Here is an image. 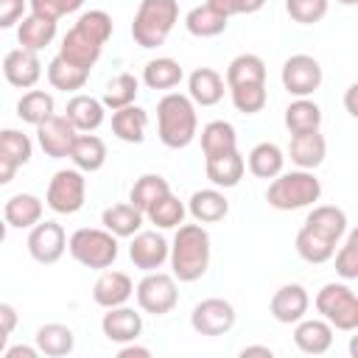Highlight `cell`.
I'll use <instances>...</instances> for the list:
<instances>
[{
    "instance_id": "1",
    "label": "cell",
    "mask_w": 358,
    "mask_h": 358,
    "mask_svg": "<svg viewBox=\"0 0 358 358\" xmlns=\"http://www.w3.org/2000/svg\"><path fill=\"white\" fill-rule=\"evenodd\" d=\"M210 255H213L210 232L199 221L176 227V235L171 243V271L179 282L201 280L210 268Z\"/></svg>"
},
{
    "instance_id": "2",
    "label": "cell",
    "mask_w": 358,
    "mask_h": 358,
    "mask_svg": "<svg viewBox=\"0 0 358 358\" xmlns=\"http://www.w3.org/2000/svg\"><path fill=\"white\" fill-rule=\"evenodd\" d=\"M157 134L168 148H187L199 134L196 103L190 95L165 92L157 103Z\"/></svg>"
},
{
    "instance_id": "3",
    "label": "cell",
    "mask_w": 358,
    "mask_h": 358,
    "mask_svg": "<svg viewBox=\"0 0 358 358\" xmlns=\"http://www.w3.org/2000/svg\"><path fill=\"white\" fill-rule=\"evenodd\" d=\"M322 196V182L316 179L313 171L296 168V171H285L280 176H274L266 187V201L274 210L291 213V210H302V207H313Z\"/></svg>"
},
{
    "instance_id": "4",
    "label": "cell",
    "mask_w": 358,
    "mask_h": 358,
    "mask_svg": "<svg viewBox=\"0 0 358 358\" xmlns=\"http://www.w3.org/2000/svg\"><path fill=\"white\" fill-rule=\"evenodd\" d=\"M176 22H179L176 0H140L134 20H131V39L145 50L159 48L165 45Z\"/></svg>"
},
{
    "instance_id": "5",
    "label": "cell",
    "mask_w": 358,
    "mask_h": 358,
    "mask_svg": "<svg viewBox=\"0 0 358 358\" xmlns=\"http://www.w3.org/2000/svg\"><path fill=\"white\" fill-rule=\"evenodd\" d=\"M67 252L76 263H81L84 268H109L117 260V235L109 232L106 227H81L70 235L67 241Z\"/></svg>"
},
{
    "instance_id": "6",
    "label": "cell",
    "mask_w": 358,
    "mask_h": 358,
    "mask_svg": "<svg viewBox=\"0 0 358 358\" xmlns=\"http://www.w3.org/2000/svg\"><path fill=\"white\" fill-rule=\"evenodd\" d=\"M316 313L327 319L336 330L355 333L358 330V294L347 282H324L316 291Z\"/></svg>"
},
{
    "instance_id": "7",
    "label": "cell",
    "mask_w": 358,
    "mask_h": 358,
    "mask_svg": "<svg viewBox=\"0 0 358 358\" xmlns=\"http://www.w3.org/2000/svg\"><path fill=\"white\" fill-rule=\"evenodd\" d=\"M87 201V179H84V171H78L76 165L73 168H62L50 176L48 182V190H45V204L59 213V215H73L84 207Z\"/></svg>"
},
{
    "instance_id": "8",
    "label": "cell",
    "mask_w": 358,
    "mask_h": 358,
    "mask_svg": "<svg viewBox=\"0 0 358 358\" xmlns=\"http://www.w3.org/2000/svg\"><path fill=\"white\" fill-rule=\"evenodd\" d=\"M134 299H137V308L143 313H151V316L171 313L179 302L176 277L165 274V271H145V277L134 288Z\"/></svg>"
},
{
    "instance_id": "9",
    "label": "cell",
    "mask_w": 358,
    "mask_h": 358,
    "mask_svg": "<svg viewBox=\"0 0 358 358\" xmlns=\"http://www.w3.org/2000/svg\"><path fill=\"white\" fill-rule=\"evenodd\" d=\"M322 64L308 56V53H294L282 62V70H280V81L285 87L288 95L294 98H310L319 87H322Z\"/></svg>"
},
{
    "instance_id": "10",
    "label": "cell",
    "mask_w": 358,
    "mask_h": 358,
    "mask_svg": "<svg viewBox=\"0 0 358 358\" xmlns=\"http://www.w3.org/2000/svg\"><path fill=\"white\" fill-rule=\"evenodd\" d=\"M235 308L229 299H221V296H207L201 302L193 305L190 310V327L199 333V336H224L235 327Z\"/></svg>"
},
{
    "instance_id": "11",
    "label": "cell",
    "mask_w": 358,
    "mask_h": 358,
    "mask_svg": "<svg viewBox=\"0 0 358 358\" xmlns=\"http://www.w3.org/2000/svg\"><path fill=\"white\" fill-rule=\"evenodd\" d=\"M67 232L59 221H39L36 227H31L28 232V255L42 263V266H53L62 260V255L67 252Z\"/></svg>"
},
{
    "instance_id": "12",
    "label": "cell",
    "mask_w": 358,
    "mask_h": 358,
    "mask_svg": "<svg viewBox=\"0 0 358 358\" xmlns=\"http://www.w3.org/2000/svg\"><path fill=\"white\" fill-rule=\"evenodd\" d=\"M78 137V129L70 123L67 115H53L45 123L36 126V143L50 159H64L70 157V148Z\"/></svg>"
},
{
    "instance_id": "13",
    "label": "cell",
    "mask_w": 358,
    "mask_h": 358,
    "mask_svg": "<svg viewBox=\"0 0 358 358\" xmlns=\"http://www.w3.org/2000/svg\"><path fill=\"white\" fill-rule=\"evenodd\" d=\"M103 39H98L95 34H90L84 25H73L64 36H62V45H59V56H64L67 62L84 67V70H92L95 62L101 59V50H103Z\"/></svg>"
},
{
    "instance_id": "14",
    "label": "cell",
    "mask_w": 358,
    "mask_h": 358,
    "mask_svg": "<svg viewBox=\"0 0 358 358\" xmlns=\"http://www.w3.org/2000/svg\"><path fill=\"white\" fill-rule=\"evenodd\" d=\"M129 257L140 271H157L171 260V243L157 229H140L129 243Z\"/></svg>"
},
{
    "instance_id": "15",
    "label": "cell",
    "mask_w": 358,
    "mask_h": 358,
    "mask_svg": "<svg viewBox=\"0 0 358 358\" xmlns=\"http://www.w3.org/2000/svg\"><path fill=\"white\" fill-rule=\"evenodd\" d=\"M34 157V143L20 129H3L0 131V185H8L17 173V168L28 165Z\"/></svg>"
},
{
    "instance_id": "16",
    "label": "cell",
    "mask_w": 358,
    "mask_h": 358,
    "mask_svg": "<svg viewBox=\"0 0 358 358\" xmlns=\"http://www.w3.org/2000/svg\"><path fill=\"white\" fill-rule=\"evenodd\" d=\"M308 308H310V296H308L305 285H299V282L280 285L268 299V313L280 324H296L299 319H305Z\"/></svg>"
},
{
    "instance_id": "17",
    "label": "cell",
    "mask_w": 358,
    "mask_h": 358,
    "mask_svg": "<svg viewBox=\"0 0 358 358\" xmlns=\"http://www.w3.org/2000/svg\"><path fill=\"white\" fill-rule=\"evenodd\" d=\"M3 76L11 87L17 90H31L36 87V81L42 78V62H39V53L36 50H28V48H14L6 53L3 59Z\"/></svg>"
},
{
    "instance_id": "18",
    "label": "cell",
    "mask_w": 358,
    "mask_h": 358,
    "mask_svg": "<svg viewBox=\"0 0 358 358\" xmlns=\"http://www.w3.org/2000/svg\"><path fill=\"white\" fill-rule=\"evenodd\" d=\"M134 282L126 271H115V268H103L101 277L95 280L92 285V302L103 310L109 308H117V305H126L131 296H134Z\"/></svg>"
},
{
    "instance_id": "19",
    "label": "cell",
    "mask_w": 358,
    "mask_h": 358,
    "mask_svg": "<svg viewBox=\"0 0 358 358\" xmlns=\"http://www.w3.org/2000/svg\"><path fill=\"white\" fill-rule=\"evenodd\" d=\"M101 330L112 344H129L137 341L143 333V313L129 308V305H117L109 308L101 319Z\"/></svg>"
},
{
    "instance_id": "20",
    "label": "cell",
    "mask_w": 358,
    "mask_h": 358,
    "mask_svg": "<svg viewBox=\"0 0 358 358\" xmlns=\"http://www.w3.org/2000/svg\"><path fill=\"white\" fill-rule=\"evenodd\" d=\"M333 324L327 319H299L294 324V344L305 355H324L333 347Z\"/></svg>"
},
{
    "instance_id": "21",
    "label": "cell",
    "mask_w": 358,
    "mask_h": 358,
    "mask_svg": "<svg viewBox=\"0 0 358 358\" xmlns=\"http://www.w3.org/2000/svg\"><path fill=\"white\" fill-rule=\"evenodd\" d=\"M288 157L296 168H305V171H316L324 157H327V140L319 129L313 131H302V134H291V143H288Z\"/></svg>"
},
{
    "instance_id": "22",
    "label": "cell",
    "mask_w": 358,
    "mask_h": 358,
    "mask_svg": "<svg viewBox=\"0 0 358 358\" xmlns=\"http://www.w3.org/2000/svg\"><path fill=\"white\" fill-rule=\"evenodd\" d=\"M42 213H45V204L34 193H14L3 204V221L11 229H31V227H36L42 221Z\"/></svg>"
},
{
    "instance_id": "23",
    "label": "cell",
    "mask_w": 358,
    "mask_h": 358,
    "mask_svg": "<svg viewBox=\"0 0 358 358\" xmlns=\"http://www.w3.org/2000/svg\"><path fill=\"white\" fill-rule=\"evenodd\" d=\"M227 78L213 70V67H196L187 76V95L193 98L196 106H215L224 98Z\"/></svg>"
},
{
    "instance_id": "24",
    "label": "cell",
    "mask_w": 358,
    "mask_h": 358,
    "mask_svg": "<svg viewBox=\"0 0 358 358\" xmlns=\"http://www.w3.org/2000/svg\"><path fill=\"white\" fill-rule=\"evenodd\" d=\"M243 171H246V159L243 154L235 148L229 154H218V157H207L204 159V173L210 179L213 187H235L241 179H243Z\"/></svg>"
},
{
    "instance_id": "25",
    "label": "cell",
    "mask_w": 358,
    "mask_h": 358,
    "mask_svg": "<svg viewBox=\"0 0 358 358\" xmlns=\"http://www.w3.org/2000/svg\"><path fill=\"white\" fill-rule=\"evenodd\" d=\"M64 115L70 117V123L78 129V131H95L103 117H106V103L92 98V95H84V92H76L67 106H64Z\"/></svg>"
},
{
    "instance_id": "26",
    "label": "cell",
    "mask_w": 358,
    "mask_h": 358,
    "mask_svg": "<svg viewBox=\"0 0 358 358\" xmlns=\"http://www.w3.org/2000/svg\"><path fill=\"white\" fill-rule=\"evenodd\" d=\"M70 162L84 173L101 171L106 165V143L92 131H78V137L70 148Z\"/></svg>"
},
{
    "instance_id": "27",
    "label": "cell",
    "mask_w": 358,
    "mask_h": 358,
    "mask_svg": "<svg viewBox=\"0 0 358 358\" xmlns=\"http://www.w3.org/2000/svg\"><path fill=\"white\" fill-rule=\"evenodd\" d=\"M187 213L193 215V221L199 224H215V221H224L227 213H229V201L227 196L221 193V187H204V190H196L187 201Z\"/></svg>"
},
{
    "instance_id": "28",
    "label": "cell",
    "mask_w": 358,
    "mask_h": 358,
    "mask_svg": "<svg viewBox=\"0 0 358 358\" xmlns=\"http://www.w3.org/2000/svg\"><path fill=\"white\" fill-rule=\"evenodd\" d=\"M145 131H148V112L137 103L131 106H123V109H115L112 112V134L123 143H143L145 140Z\"/></svg>"
},
{
    "instance_id": "29",
    "label": "cell",
    "mask_w": 358,
    "mask_h": 358,
    "mask_svg": "<svg viewBox=\"0 0 358 358\" xmlns=\"http://www.w3.org/2000/svg\"><path fill=\"white\" fill-rule=\"evenodd\" d=\"M34 344L48 358H64V355H70L76 350V333L62 322H48L42 327H36Z\"/></svg>"
},
{
    "instance_id": "30",
    "label": "cell",
    "mask_w": 358,
    "mask_h": 358,
    "mask_svg": "<svg viewBox=\"0 0 358 358\" xmlns=\"http://www.w3.org/2000/svg\"><path fill=\"white\" fill-rule=\"evenodd\" d=\"M143 221H145V213L140 207H134L131 201H123V204H112L101 213V224L115 232L117 238H134L140 229H143Z\"/></svg>"
},
{
    "instance_id": "31",
    "label": "cell",
    "mask_w": 358,
    "mask_h": 358,
    "mask_svg": "<svg viewBox=\"0 0 358 358\" xmlns=\"http://www.w3.org/2000/svg\"><path fill=\"white\" fill-rule=\"evenodd\" d=\"M53 39H56V20H48V17H39V14L31 11L17 25V42H20V48H28V50H36L39 53Z\"/></svg>"
},
{
    "instance_id": "32",
    "label": "cell",
    "mask_w": 358,
    "mask_h": 358,
    "mask_svg": "<svg viewBox=\"0 0 358 358\" xmlns=\"http://www.w3.org/2000/svg\"><path fill=\"white\" fill-rule=\"evenodd\" d=\"M282 165H285V154H282V148L277 145V143H257L249 154H246V168H249V173L252 176H257V179H274V176H280L282 173Z\"/></svg>"
},
{
    "instance_id": "33",
    "label": "cell",
    "mask_w": 358,
    "mask_h": 358,
    "mask_svg": "<svg viewBox=\"0 0 358 358\" xmlns=\"http://www.w3.org/2000/svg\"><path fill=\"white\" fill-rule=\"evenodd\" d=\"M305 227L338 243L347 235V213L336 204H313V210L305 218Z\"/></svg>"
},
{
    "instance_id": "34",
    "label": "cell",
    "mask_w": 358,
    "mask_h": 358,
    "mask_svg": "<svg viewBox=\"0 0 358 358\" xmlns=\"http://www.w3.org/2000/svg\"><path fill=\"white\" fill-rule=\"evenodd\" d=\"M229 25V17H224L221 11H215L210 3H201L196 8H190L185 14V28L190 36H199V39H210V36H218L224 34Z\"/></svg>"
},
{
    "instance_id": "35",
    "label": "cell",
    "mask_w": 358,
    "mask_h": 358,
    "mask_svg": "<svg viewBox=\"0 0 358 358\" xmlns=\"http://www.w3.org/2000/svg\"><path fill=\"white\" fill-rule=\"evenodd\" d=\"M201 154L204 159L207 157H218V154H229L238 148V134H235V126L229 120H210L201 126Z\"/></svg>"
},
{
    "instance_id": "36",
    "label": "cell",
    "mask_w": 358,
    "mask_h": 358,
    "mask_svg": "<svg viewBox=\"0 0 358 358\" xmlns=\"http://www.w3.org/2000/svg\"><path fill=\"white\" fill-rule=\"evenodd\" d=\"M227 90L243 84H266V62L257 53H241L227 64Z\"/></svg>"
},
{
    "instance_id": "37",
    "label": "cell",
    "mask_w": 358,
    "mask_h": 358,
    "mask_svg": "<svg viewBox=\"0 0 358 358\" xmlns=\"http://www.w3.org/2000/svg\"><path fill=\"white\" fill-rule=\"evenodd\" d=\"M336 246H338L336 241H330V238L313 232V229L305 227V224H302V229L296 232V241H294L296 255H299L305 263H313V266L327 263L330 257H336Z\"/></svg>"
},
{
    "instance_id": "38",
    "label": "cell",
    "mask_w": 358,
    "mask_h": 358,
    "mask_svg": "<svg viewBox=\"0 0 358 358\" xmlns=\"http://www.w3.org/2000/svg\"><path fill=\"white\" fill-rule=\"evenodd\" d=\"M185 78V70L176 59L171 56H159V59H151L145 62L143 67V84L148 90H173L179 87V81Z\"/></svg>"
},
{
    "instance_id": "39",
    "label": "cell",
    "mask_w": 358,
    "mask_h": 358,
    "mask_svg": "<svg viewBox=\"0 0 358 358\" xmlns=\"http://www.w3.org/2000/svg\"><path fill=\"white\" fill-rule=\"evenodd\" d=\"M56 115V103H53V95L45 92V90H28L22 92V98L17 101V117L28 126H39L45 123L48 117Z\"/></svg>"
},
{
    "instance_id": "40",
    "label": "cell",
    "mask_w": 358,
    "mask_h": 358,
    "mask_svg": "<svg viewBox=\"0 0 358 358\" xmlns=\"http://www.w3.org/2000/svg\"><path fill=\"white\" fill-rule=\"evenodd\" d=\"M90 78V70L67 62L64 56H53L50 64H48V81L53 90H62V92H78Z\"/></svg>"
},
{
    "instance_id": "41",
    "label": "cell",
    "mask_w": 358,
    "mask_h": 358,
    "mask_svg": "<svg viewBox=\"0 0 358 358\" xmlns=\"http://www.w3.org/2000/svg\"><path fill=\"white\" fill-rule=\"evenodd\" d=\"M285 129L291 134H302V131H313L322 126V109L316 101L310 98H294L285 106Z\"/></svg>"
},
{
    "instance_id": "42",
    "label": "cell",
    "mask_w": 358,
    "mask_h": 358,
    "mask_svg": "<svg viewBox=\"0 0 358 358\" xmlns=\"http://www.w3.org/2000/svg\"><path fill=\"white\" fill-rule=\"evenodd\" d=\"M171 193V185H168V179L165 176H159V173H143L134 185H131V190H129V201L134 204V207H140L143 213H148L162 196H168Z\"/></svg>"
},
{
    "instance_id": "43",
    "label": "cell",
    "mask_w": 358,
    "mask_h": 358,
    "mask_svg": "<svg viewBox=\"0 0 358 358\" xmlns=\"http://www.w3.org/2000/svg\"><path fill=\"white\" fill-rule=\"evenodd\" d=\"M185 215H187V207H185V201H179L173 193L162 196V199L145 213V218H148L157 229H176V227L185 224Z\"/></svg>"
},
{
    "instance_id": "44",
    "label": "cell",
    "mask_w": 358,
    "mask_h": 358,
    "mask_svg": "<svg viewBox=\"0 0 358 358\" xmlns=\"http://www.w3.org/2000/svg\"><path fill=\"white\" fill-rule=\"evenodd\" d=\"M137 92H140V81H137V76H131V73H120V76H115L109 84H106V92H103V103H106V109H123V106H131L134 101H137Z\"/></svg>"
},
{
    "instance_id": "45",
    "label": "cell",
    "mask_w": 358,
    "mask_h": 358,
    "mask_svg": "<svg viewBox=\"0 0 358 358\" xmlns=\"http://www.w3.org/2000/svg\"><path fill=\"white\" fill-rule=\"evenodd\" d=\"M229 98L241 115H257L263 112L268 92H266V84H243V87H229Z\"/></svg>"
},
{
    "instance_id": "46",
    "label": "cell",
    "mask_w": 358,
    "mask_h": 358,
    "mask_svg": "<svg viewBox=\"0 0 358 358\" xmlns=\"http://www.w3.org/2000/svg\"><path fill=\"white\" fill-rule=\"evenodd\" d=\"M330 0H285V11L299 25H316L327 17Z\"/></svg>"
},
{
    "instance_id": "47",
    "label": "cell",
    "mask_w": 358,
    "mask_h": 358,
    "mask_svg": "<svg viewBox=\"0 0 358 358\" xmlns=\"http://www.w3.org/2000/svg\"><path fill=\"white\" fill-rule=\"evenodd\" d=\"M31 3V11L39 14V17H48V20H62L64 14H73L84 6V0H28Z\"/></svg>"
},
{
    "instance_id": "48",
    "label": "cell",
    "mask_w": 358,
    "mask_h": 358,
    "mask_svg": "<svg viewBox=\"0 0 358 358\" xmlns=\"http://www.w3.org/2000/svg\"><path fill=\"white\" fill-rule=\"evenodd\" d=\"M76 22L84 25L90 34H95V36L103 39V42H109V36H112V31H115V22H112V17H109L103 8H90V11H84Z\"/></svg>"
},
{
    "instance_id": "49",
    "label": "cell",
    "mask_w": 358,
    "mask_h": 358,
    "mask_svg": "<svg viewBox=\"0 0 358 358\" xmlns=\"http://www.w3.org/2000/svg\"><path fill=\"white\" fill-rule=\"evenodd\" d=\"M336 274L341 280H358V249L352 243L338 246V252H336Z\"/></svg>"
},
{
    "instance_id": "50",
    "label": "cell",
    "mask_w": 358,
    "mask_h": 358,
    "mask_svg": "<svg viewBox=\"0 0 358 358\" xmlns=\"http://www.w3.org/2000/svg\"><path fill=\"white\" fill-rule=\"evenodd\" d=\"M215 11H221L224 17H235V14H255L266 6V0H207Z\"/></svg>"
},
{
    "instance_id": "51",
    "label": "cell",
    "mask_w": 358,
    "mask_h": 358,
    "mask_svg": "<svg viewBox=\"0 0 358 358\" xmlns=\"http://www.w3.org/2000/svg\"><path fill=\"white\" fill-rule=\"evenodd\" d=\"M28 0H0V28H11L25 17Z\"/></svg>"
},
{
    "instance_id": "52",
    "label": "cell",
    "mask_w": 358,
    "mask_h": 358,
    "mask_svg": "<svg viewBox=\"0 0 358 358\" xmlns=\"http://www.w3.org/2000/svg\"><path fill=\"white\" fill-rule=\"evenodd\" d=\"M14 327H17V308L11 305V302H0V352L6 350V341H8V336L14 333Z\"/></svg>"
},
{
    "instance_id": "53",
    "label": "cell",
    "mask_w": 358,
    "mask_h": 358,
    "mask_svg": "<svg viewBox=\"0 0 358 358\" xmlns=\"http://www.w3.org/2000/svg\"><path fill=\"white\" fill-rule=\"evenodd\" d=\"M36 355H42L36 344H34V347L17 344V347H6V350H3V358H36Z\"/></svg>"
},
{
    "instance_id": "54",
    "label": "cell",
    "mask_w": 358,
    "mask_h": 358,
    "mask_svg": "<svg viewBox=\"0 0 358 358\" xmlns=\"http://www.w3.org/2000/svg\"><path fill=\"white\" fill-rule=\"evenodd\" d=\"M117 358H151V350H148V347H140V344H134V341H129V344H123V347L117 350Z\"/></svg>"
},
{
    "instance_id": "55",
    "label": "cell",
    "mask_w": 358,
    "mask_h": 358,
    "mask_svg": "<svg viewBox=\"0 0 358 358\" xmlns=\"http://www.w3.org/2000/svg\"><path fill=\"white\" fill-rule=\"evenodd\" d=\"M344 109L358 120V81L347 87V92H344Z\"/></svg>"
},
{
    "instance_id": "56",
    "label": "cell",
    "mask_w": 358,
    "mask_h": 358,
    "mask_svg": "<svg viewBox=\"0 0 358 358\" xmlns=\"http://www.w3.org/2000/svg\"><path fill=\"white\" fill-rule=\"evenodd\" d=\"M241 355H243V358H246V355H266V358H271L274 350H271V347H263V344H249V347L241 350Z\"/></svg>"
},
{
    "instance_id": "57",
    "label": "cell",
    "mask_w": 358,
    "mask_h": 358,
    "mask_svg": "<svg viewBox=\"0 0 358 358\" xmlns=\"http://www.w3.org/2000/svg\"><path fill=\"white\" fill-rule=\"evenodd\" d=\"M347 350H350L352 358H358V330H355V336H350V347Z\"/></svg>"
},
{
    "instance_id": "58",
    "label": "cell",
    "mask_w": 358,
    "mask_h": 358,
    "mask_svg": "<svg viewBox=\"0 0 358 358\" xmlns=\"http://www.w3.org/2000/svg\"><path fill=\"white\" fill-rule=\"evenodd\" d=\"M347 243H352V246L358 249V227H352V229L347 232Z\"/></svg>"
},
{
    "instance_id": "59",
    "label": "cell",
    "mask_w": 358,
    "mask_h": 358,
    "mask_svg": "<svg viewBox=\"0 0 358 358\" xmlns=\"http://www.w3.org/2000/svg\"><path fill=\"white\" fill-rule=\"evenodd\" d=\"M336 3H341V6H358V0H336Z\"/></svg>"
}]
</instances>
